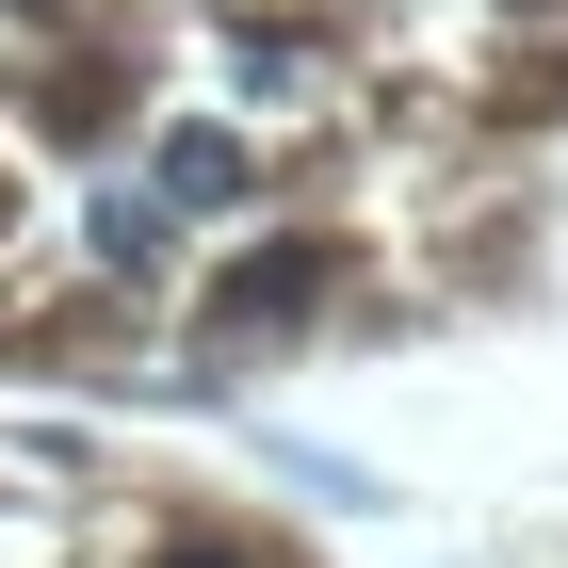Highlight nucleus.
Listing matches in <instances>:
<instances>
[{"label": "nucleus", "instance_id": "nucleus-1", "mask_svg": "<svg viewBox=\"0 0 568 568\" xmlns=\"http://www.w3.org/2000/svg\"><path fill=\"white\" fill-rule=\"evenodd\" d=\"M308 293H325V261H308V244H293V261H244V276H227V325H293Z\"/></svg>", "mask_w": 568, "mask_h": 568}, {"label": "nucleus", "instance_id": "nucleus-2", "mask_svg": "<svg viewBox=\"0 0 568 568\" xmlns=\"http://www.w3.org/2000/svg\"><path fill=\"white\" fill-rule=\"evenodd\" d=\"M163 195H195V212L244 195V146H227V131H179V146H163Z\"/></svg>", "mask_w": 568, "mask_h": 568}, {"label": "nucleus", "instance_id": "nucleus-3", "mask_svg": "<svg viewBox=\"0 0 568 568\" xmlns=\"http://www.w3.org/2000/svg\"><path fill=\"white\" fill-rule=\"evenodd\" d=\"M163 568H244V552H163Z\"/></svg>", "mask_w": 568, "mask_h": 568}]
</instances>
